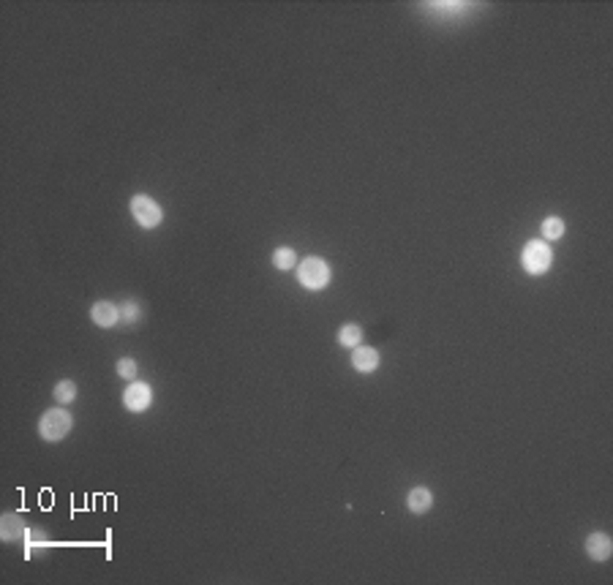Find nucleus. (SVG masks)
Instances as JSON below:
<instances>
[{"mask_svg": "<svg viewBox=\"0 0 613 585\" xmlns=\"http://www.w3.org/2000/svg\"><path fill=\"white\" fill-rule=\"evenodd\" d=\"M71 427H74V417L68 414L66 408H47L44 414H41V420H38V436L44 441H63L71 433Z\"/></svg>", "mask_w": 613, "mask_h": 585, "instance_id": "f257e3e1", "label": "nucleus"}, {"mask_svg": "<svg viewBox=\"0 0 613 585\" xmlns=\"http://www.w3.org/2000/svg\"><path fill=\"white\" fill-rule=\"evenodd\" d=\"M330 264L325 259H319V256H308V259H303L298 264V280L303 289H308V292H319V289H325L327 283H330Z\"/></svg>", "mask_w": 613, "mask_h": 585, "instance_id": "f03ea898", "label": "nucleus"}, {"mask_svg": "<svg viewBox=\"0 0 613 585\" xmlns=\"http://www.w3.org/2000/svg\"><path fill=\"white\" fill-rule=\"evenodd\" d=\"M521 264H524V270L529 273V275H543L550 270V264H553V251H550V245L546 240H531L526 243L524 248V253H521Z\"/></svg>", "mask_w": 613, "mask_h": 585, "instance_id": "7ed1b4c3", "label": "nucleus"}, {"mask_svg": "<svg viewBox=\"0 0 613 585\" xmlns=\"http://www.w3.org/2000/svg\"><path fill=\"white\" fill-rule=\"evenodd\" d=\"M131 215L134 221L142 229H156L164 221V210L156 199H150L148 194H136L131 199Z\"/></svg>", "mask_w": 613, "mask_h": 585, "instance_id": "20e7f679", "label": "nucleus"}, {"mask_svg": "<svg viewBox=\"0 0 613 585\" xmlns=\"http://www.w3.org/2000/svg\"><path fill=\"white\" fill-rule=\"evenodd\" d=\"M150 403H153V390L145 381H131L126 387V392H123V406L129 408V411H134V414L148 411Z\"/></svg>", "mask_w": 613, "mask_h": 585, "instance_id": "39448f33", "label": "nucleus"}, {"mask_svg": "<svg viewBox=\"0 0 613 585\" xmlns=\"http://www.w3.org/2000/svg\"><path fill=\"white\" fill-rule=\"evenodd\" d=\"M586 553H589V558L597 561V564L608 561L611 553H613L611 537H608L605 531H595V534H589V537H586Z\"/></svg>", "mask_w": 613, "mask_h": 585, "instance_id": "423d86ee", "label": "nucleus"}, {"mask_svg": "<svg viewBox=\"0 0 613 585\" xmlns=\"http://www.w3.org/2000/svg\"><path fill=\"white\" fill-rule=\"evenodd\" d=\"M90 319H93V324L99 327H115L120 322V305L115 302H109V300H99L93 308H90Z\"/></svg>", "mask_w": 613, "mask_h": 585, "instance_id": "0eeeda50", "label": "nucleus"}, {"mask_svg": "<svg viewBox=\"0 0 613 585\" xmlns=\"http://www.w3.org/2000/svg\"><path fill=\"white\" fill-rule=\"evenodd\" d=\"M352 368L357 373H374L379 368V351L371 349V346H357L352 351Z\"/></svg>", "mask_w": 613, "mask_h": 585, "instance_id": "6e6552de", "label": "nucleus"}, {"mask_svg": "<svg viewBox=\"0 0 613 585\" xmlns=\"http://www.w3.org/2000/svg\"><path fill=\"white\" fill-rule=\"evenodd\" d=\"M406 506H409L412 515H425L433 506V493L428 488H423V485H420V488H412L409 496H406Z\"/></svg>", "mask_w": 613, "mask_h": 585, "instance_id": "1a4fd4ad", "label": "nucleus"}, {"mask_svg": "<svg viewBox=\"0 0 613 585\" xmlns=\"http://www.w3.org/2000/svg\"><path fill=\"white\" fill-rule=\"evenodd\" d=\"M0 531H3V542H14L19 537H28V528H25V520L14 515V512H9V515H3V523H0Z\"/></svg>", "mask_w": 613, "mask_h": 585, "instance_id": "9d476101", "label": "nucleus"}, {"mask_svg": "<svg viewBox=\"0 0 613 585\" xmlns=\"http://www.w3.org/2000/svg\"><path fill=\"white\" fill-rule=\"evenodd\" d=\"M52 398H55V403H60V406L74 403V398H77V381H71V378L58 381L55 390H52Z\"/></svg>", "mask_w": 613, "mask_h": 585, "instance_id": "9b49d317", "label": "nucleus"}, {"mask_svg": "<svg viewBox=\"0 0 613 585\" xmlns=\"http://www.w3.org/2000/svg\"><path fill=\"white\" fill-rule=\"evenodd\" d=\"M338 343L347 346V349H357L363 343V329L360 324H344L338 329Z\"/></svg>", "mask_w": 613, "mask_h": 585, "instance_id": "f8f14e48", "label": "nucleus"}, {"mask_svg": "<svg viewBox=\"0 0 613 585\" xmlns=\"http://www.w3.org/2000/svg\"><path fill=\"white\" fill-rule=\"evenodd\" d=\"M273 264H276V270H292L295 264H298V256H295V251L292 248H286V245H281V248H276L273 251Z\"/></svg>", "mask_w": 613, "mask_h": 585, "instance_id": "ddd939ff", "label": "nucleus"}, {"mask_svg": "<svg viewBox=\"0 0 613 585\" xmlns=\"http://www.w3.org/2000/svg\"><path fill=\"white\" fill-rule=\"evenodd\" d=\"M540 229H543V237H546L548 243H550V240H559V237H564V221H562V218H556V215L546 218Z\"/></svg>", "mask_w": 613, "mask_h": 585, "instance_id": "4468645a", "label": "nucleus"}, {"mask_svg": "<svg viewBox=\"0 0 613 585\" xmlns=\"http://www.w3.org/2000/svg\"><path fill=\"white\" fill-rule=\"evenodd\" d=\"M139 319H142V305L129 300V302L120 308V322H123V324H136Z\"/></svg>", "mask_w": 613, "mask_h": 585, "instance_id": "2eb2a0df", "label": "nucleus"}, {"mask_svg": "<svg viewBox=\"0 0 613 585\" xmlns=\"http://www.w3.org/2000/svg\"><path fill=\"white\" fill-rule=\"evenodd\" d=\"M117 376H120V378H129V381H134V376H136V362H134L131 357L117 359Z\"/></svg>", "mask_w": 613, "mask_h": 585, "instance_id": "dca6fc26", "label": "nucleus"}]
</instances>
